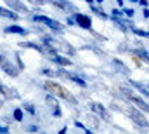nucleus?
Returning a JSON list of instances; mask_svg holds the SVG:
<instances>
[{
  "instance_id": "nucleus-16",
  "label": "nucleus",
  "mask_w": 149,
  "mask_h": 134,
  "mask_svg": "<svg viewBox=\"0 0 149 134\" xmlns=\"http://www.w3.org/2000/svg\"><path fill=\"white\" fill-rule=\"evenodd\" d=\"M19 47H23V49H35L40 54H45V49H43L42 45L35 44V42H23V44H19Z\"/></svg>"
},
{
  "instance_id": "nucleus-11",
  "label": "nucleus",
  "mask_w": 149,
  "mask_h": 134,
  "mask_svg": "<svg viewBox=\"0 0 149 134\" xmlns=\"http://www.w3.org/2000/svg\"><path fill=\"white\" fill-rule=\"evenodd\" d=\"M0 66H2L3 71H5V75H9V77H17V75H19V68H16L10 61H7V59H5Z\"/></svg>"
},
{
  "instance_id": "nucleus-9",
  "label": "nucleus",
  "mask_w": 149,
  "mask_h": 134,
  "mask_svg": "<svg viewBox=\"0 0 149 134\" xmlns=\"http://www.w3.org/2000/svg\"><path fill=\"white\" fill-rule=\"evenodd\" d=\"M127 99L130 101V103H134L135 108H139V110L149 113V103H146L142 98H139V96H135V94H130V96H127Z\"/></svg>"
},
{
  "instance_id": "nucleus-29",
  "label": "nucleus",
  "mask_w": 149,
  "mask_h": 134,
  "mask_svg": "<svg viewBox=\"0 0 149 134\" xmlns=\"http://www.w3.org/2000/svg\"><path fill=\"white\" fill-rule=\"evenodd\" d=\"M139 4L142 5V9H148V5H149V0H139Z\"/></svg>"
},
{
  "instance_id": "nucleus-31",
  "label": "nucleus",
  "mask_w": 149,
  "mask_h": 134,
  "mask_svg": "<svg viewBox=\"0 0 149 134\" xmlns=\"http://www.w3.org/2000/svg\"><path fill=\"white\" fill-rule=\"evenodd\" d=\"M0 134H9V127H0Z\"/></svg>"
},
{
  "instance_id": "nucleus-19",
  "label": "nucleus",
  "mask_w": 149,
  "mask_h": 134,
  "mask_svg": "<svg viewBox=\"0 0 149 134\" xmlns=\"http://www.w3.org/2000/svg\"><path fill=\"white\" fill-rule=\"evenodd\" d=\"M134 54H137L141 59H144V61H148V63H149V52H148V51H144V49H135V51H134Z\"/></svg>"
},
{
  "instance_id": "nucleus-4",
  "label": "nucleus",
  "mask_w": 149,
  "mask_h": 134,
  "mask_svg": "<svg viewBox=\"0 0 149 134\" xmlns=\"http://www.w3.org/2000/svg\"><path fill=\"white\" fill-rule=\"evenodd\" d=\"M47 2H50L54 7H57V9H61V11H64V12H70V14H76L78 11H76V5H73L71 2H68V0H47Z\"/></svg>"
},
{
  "instance_id": "nucleus-36",
  "label": "nucleus",
  "mask_w": 149,
  "mask_h": 134,
  "mask_svg": "<svg viewBox=\"0 0 149 134\" xmlns=\"http://www.w3.org/2000/svg\"><path fill=\"white\" fill-rule=\"evenodd\" d=\"M116 2H118V5H120V7H123V2H125V0H116Z\"/></svg>"
},
{
  "instance_id": "nucleus-40",
  "label": "nucleus",
  "mask_w": 149,
  "mask_h": 134,
  "mask_svg": "<svg viewBox=\"0 0 149 134\" xmlns=\"http://www.w3.org/2000/svg\"><path fill=\"white\" fill-rule=\"evenodd\" d=\"M128 2H139V0H128Z\"/></svg>"
},
{
  "instance_id": "nucleus-21",
  "label": "nucleus",
  "mask_w": 149,
  "mask_h": 134,
  "mask_svg": "<svg viewBox=\"0 0 149 134\" xmlns=\"http://www.w3.org/2000/svg\"><path fill=\"white\" fill-rule=\"evenodd\" d=\"M40 73H42V75H45V77H57V75H56V71H54V70H50V68H42V70H40Z\"/></svg>"
},
{
  "instance_id": "nucleus-12",
  "label": "nucleus",
  "mask_w": 149,
  "mask_h": 134,
  "mask_svg": "<svg viewBox=\"0 0 149 134\" xmlns=\"http://www.w3.org/2000/svg\"><path fill=\"white\" fill-rule=\"evenodd\" d=\"M5 33H10V35H28V30H26V28H23V26L12 25V26H7V28H5Z\"/></svg>"
},
{
  "instance_id": "nucleus-17",
  "label": "nucleus",
  "mask_w": 149,
  "mask_h": 134,
  "mask_svg": "<svg viewBox=\"0 0 149 134\" xmlns=\"http://www.w3.org/2000/svg\"><path fill=\"white\" fill-rule=\"evenodd\" d=\"M130 85H132V87H135V89H137L141 94H144L146 98H149V89L144 85V84H141V82H137V80H130Z\"/></svg>"
},
{
  "instance_id": "nucleus-23",
  "label": "nucleus",
  "mask_w": 149,
  "mask_h": 134,
  "mask_svg": "<svg viewBox=\"0 0 149 134\" xmlns=\"http://www.w3.org/2000/svg\"><path fill=\"white\" fill-rule=\"evenodd\" d=\"M14 120H17V122L23 120V110H21V108H16V110H14Z\"/></svg>"
},
{
  "instance_id": "nucleus-30",
  "label": "nucleus",
  "mask_w": 149,
  "mask_h": 134,
  "mask_svg": "<svg viewBox=\"0 0 149 134\" xmlns=\"http://www.w3.org/2000/svg\"><path fill=\"white\" fill-rule=\"evenodd\" d=\"M66 23H68L70 26H73V25H76V23H74V19H73V16H70V18L66 19Z\"/></svg>"
},
{
  "instance_id": "nucleus-15",
  "label": "nucleus",
  "mask_w": 149,
  "mask_h": 134,
  "mask_svg": "<svg viewBox=\"0 0 149 134\" xmlns=\"http://www.w3.org/2000/svg\"><path fill=\"white\" fill-rule=\"evenodd\" d=\"M0 16H2V18H7V19H12V21L19 19V14L12 12L10 9H5V7H2V5H0Z\"/></svg>"
},
{
  "instance_id": "nucleus-34",
  "label": "nucleus",
  "mask_w": 149,
  "mask_h": 134,
  "mask_svg": "<svg viewBox=\"0 0 149 134\" xmlns=\"http://www.w3.org/2000/svg\"><path fill=\"white\" fill-rule=\"evenodd\" d=\"M85 2H87L88 5H94V4H95V0H85Z\"/></svg>"
},
{
  "instance_id": "nucleus-35",
  "label": "nucleus",
  "mask_w": 149,
  "mask_h": 134,
  "mask_svg": "<svg viewBox=\"0 0 149 134\" xmlns=\"http://www.w3.org/2000/svg\"><path fill=\"white\" fill-rule=\"evenodd\" d=\"M66 131H68V129H66V127H63V129L59 131V134H66Z\"/></svg>"
},
{
  "instance_id": "nucleus-27",
  "label": "nucleus",
  "mask_w": 149,
  "mask_h": 134,
  "mask_svg": "<svg viewBox=\"0 0 149 134\" xmlns=\"http://www.w3.org/2000/svg\"><path fill=\"white\" fill-rule=\"evenodd\" d=\"M111 18H123V12L118 11V9H113L111 11Z\"/></svg>"
},
{
  "instance_id": "nucleus-8",
  "label": "nucleus",
  "mask_w": 149,
  "mask_h": 134,
  "mask_svg": "<svg viewBox=\"0 0 149 134\" xmlns=\"http://www.w3.org/2000/svg\"><path fill=\"white\" fill-rule=\"evenodd\" d=\"M56 75H64L66 78H70V80L74 82L76 85H80V87H87V82H85L80 75H76V73H70V71H64V70H56Z\"/></svg>"
},
{
  "instance_id": "nucleus-3",
  "label": "nucleus",
  "mask_w": 149,
  "mask_h": 134,
  "mask_svg": "<svg viewBox=\"0 0 149 134\" xmlns=\"http://www.w3.org/2000/svg\"><path fill=\"white\" fill-rule=\"evenodd\" d=\"M128 117H130V118L139 126V127H144V129H148V127H149L148 118H146V117H144V113H141L135 106H130V108H128Z\"/></svg>"
},
{
  "instance_id": "nucleus-20",
  "label": "nucleus",
  "mask_w": 149,
  "mask_h": 134,
  "mask_svg": "<svg viewBox=\"0 0 149 134\" xmlns=\"http://www.w3.org/2000/svg\"><path fill=\"white\" fill-rule=\"evenodd\" d=\"M132 33L137 35V37H141V38H149V32H144V30H141V28H132Z\"/></svg>"
},
{
  "instance_id": "nucleus-37",
  "label": "nucleus",
  "mask_w": 149,
  "mask_h": 134,
  "mask_svg": "<svg viewBox=\"0 0 149 134\" xmlns=\"http://www.w3.org/2000/svg\"><path fill=\"white\" fill-rule=\"evenodd\" d=\"M3 61H5V58H3V56H2V54H0V65H2V63H3Z\"/></svg>"
},
{
  "instance_id": "nucleus-25",
  "label": "nucleus",
  "mask_w": 149,
  "mask_h": 134,
  "mask_svg": "<svg viewBox=\"0 0 149 134\" xmlns=\"http://www.w3.org/2000/svg\"><path fill=\"white\" fill-rule=\"evenodd\" d=\"M52 113H54V117H61V115H63L61 106H59V104H56V106H54V110H52Z\"/></svg>"
},
{
  "instance_id": "nucleus-2",
  "label": "nucleus",
  "mask_w": 149,
  "mask_h": 134,
  "mask_svg": "<svg viewBox=\"0 0 149 134\" xmlns=\"http://www.w3.org/2000/svg\"><path fill=\"white\" fill-rule=\"evenodd\" d=\"M31 21H35V23H42V25H45L47 28H50V30H54V32H63V30H64V26H63L59 21H56V19H52V18H49V16L33 14Z\"/></svg>"
},
{
  "instance_id": "nucleus-33",
  "label": "nucleus",
  "mask_w": 149,
  "mask_h": 134,
  "mask_svg": "<svg viewBox=\"0 0 149 134\" xmlns=\"http://www.w3.org/2000/svg\"><path fill=\"white\" fill-rule=\"evenodd\" d=\"M30 2H31V4H37V5H42V2H40V0H30Z\"/></svg>"
},
{
  "instance_id": "nucleus-10",
  "label": "nucleus",
  "mask_w": 149,
  "mask_h": 134,
  "mask_svg": "<svg viewBox=\"0 0 149 134\" xmlns=\"http://www.w3.org/2000/svg\"><path fill=\"white\" fill-rule=\"evenodd\" d=\"M0 94L5 96L7 99H16V98H19V92H17V91H14L12 87L5 85V84H2V82H0Z\"/></svg>"
},
{
  "instance_id": "nucleus-1",
  "label": "nucleus",
  "mask_w": 149,
  "mask_h": 134,
  "mask_svg": "<svg viewBox=\"0 0 149 134\" xmlns=\"http://www.w3.org/2000/svg\"><path fill=\"white\" fill-rule=\"evenodd\" d=\"M43 89H45L49 94L56 96V98H63V99L70 101V103H76V98H74L70 91H66L63 85H59V84H56V82H52V80H47V82L43 84Z\"/></svg>"
},
{
  "instance_id": "nucleus-7",
  "label": "nucleus",
  "mask_w": 149,
  "mask_h": 134,
  "mask_svg": "<svg viewBox=\"0 0 149 134\" xmlns=\"http://www.w3.org/2000/svg\"><path fill=\"white\" fill-rule=\"evenodd\" d=\"M5 2V5H9L10 7V11L12 12H21V14H26V12H30V9L21 2V0H3Z\"/></svg>"
},
{
  "instance_id": "nucleus-26",
  "label": "nucleus",
  "mask_w": 149,
  "mask_h": 134,
  "mask_svg": "<svg viewBox=\"0 0 149 134\" xmlns=\"http://www.w3.org/2000/svg\"><path fill=\"white\" fill-rule=\"evenodd\" d=\"M45 101L49 103V104H52V106H56L57 103H56V98L52 96V94H47V98H45Z\"/></svg>"
},
{
  "instance_id": "nucleus-32",
  "label": "nucleus",
  "mask_w": 149,
  "mask_h": 134,
  "mask_svg": "<svg viewBox=\"0 0 149 134\" xmlns=\"http://www.w3.org/2000/svg\"><path fill=\"white\" fill-rule=\"evenodd\" d=\"M142 16L144 18H149V9H142Z\"/></svg>"
},
{
  "instance_id": "nucleus-24",
  "label": "nucleus",
  "mask_w": 149,
  "mask_h": 134,
  "mask_svg": "<svg viewBox=\"0 0 149 134\" xmlns=\"http://www.w3.org/2000/svg\"><path fill=\"white\" fill-rule=\"evenodd\" d=\"M121 12H123V16H127L128 19H132V18H134V9H123Z\"/></svg>"
},
{
  "instance_id": "nucleus-14",
  "label": "nucleus",
  "mask_w": 149,
  "mask_h": 134,
  "mask_svg": "<svg viewBox=\"0 0 149 134\" xmlns=\"http://www.w3.org/2000/svg\"><path fill=\"white\" fill-rule=\"evenodd\" d=\"M111 65L114 66V70H118V71H121L123 75H130V70H128V66L123 63V61H120V59H113Z\"/></svg>"
},
{
  "instance_id": "nucleus-41",
  "label": "nucleus",
  "mask_w": 149,
  "mask_h": 134,
  "mask_svg": "<svg viewBox=\"0 0 149 134\" xmlns=\"http://www.w3.org/2000/svg\"><path fill=\"white\" fill-rule=\"evenodd\" d=\"M148 89H149V84H148Z\"/></svg>"
},
{
  "instance_id": "nucleus-28",
  "label": "nucleus",
  "mask_w": 149,
  "mask_h": 134,
  "mask_svg": "<svg viewBox=\"0 0 149 134\" xmlns=\"http://www.w3.org/2000/svg\"><path fill=\"white\" fill-rule=\"evenodd\" d=\"M26 131H28V133H37L38 127H37V126H28V127H26Z\"/></svg>"
},
{
  "instance_id": "nucleus-5",
  "label": "nucleus",
  "mask_w": 149,
  "mask_h": 134,
  "mask_svg": "<svg viewBox=\"0 0 149 134\" xmlns=\"http://www.w3.org/2000/svg\"><path fill=\"white\" fill-rule=\"evenodd\" d=\"M90 110H92V113H95V115H99L101 118H104L106 122H109L111 120V115H109V111L101 104V103H97V101H92L90 103Z\"/></svg>"
},
{
  "instance_id": "nucleus-38",
  "label": "nucleus",
  "mask_w": 149,
  "mask_h": 134,
  "mask_svg": "<svg viewBox=\"0 0 149 134\" xmlns=\"http://www.w3.org/2000/svg\"><path fill=\"white\" fill-rule=\"evenodd\" d=\"M85 134H92V131H90V129L87 127V129H85Z\"/></svg>"
},
{
  "instance_id": "nucleus-22",
  "label": "nucleus",
  "mask_w": 149,
  "mask_h": 134,
  "mask_svg": "<svg viewBox=\"0 0 149 134\" xmlns=\"http://www.w3.org/2000/svg\"><path fill=\"white\" fill-rule=\"evenodd\" d=\"M23 108H24L30 115H35V113H37V108H35L33 104H30V103H24V104H23Z\"/></svg>"
},
{
  "instance_id": "nucleus-39",
  "label": "nucleus",
  "mask_w": 149,
  "mask_h": 134,
  "mask_svg": "<svg viewBox=\"0 0 149 134\" xmlns=\"http://www.w3.org/2000/svg\"><path fill=\"white\" fill-rule=\"evenodd\" d=\"M102 2H104V0H95V5H97V4H102Z\"/></svg>"
},
{
  "instance_id": "nucleus-18",
  "label": "nucleus",
  "mask_w": 149,
  "mask_h": 134,
  "mask_svg": "<svg viewBox=\"0 0 149 134\" xmlns=\"http://www.w3.org/2000/svg\"><path fill=\"white\" fill-rule=\"evenodd\" d=\"M90 11H92L95 16H99L101 19H109V16H108V14H106V12H104L99 5H95V4H94V5H90Z\"/></svg>"
},
{
  "instance_id": "nucleus-13",
  "label": "nucleus",
  "mask_w": 149,
  "mask_h": 134,
  "mask_svg": "<svg viewBox=\"0 0 149 134\" xmlns=\"http://www.w3.org/2000/svg\"><path fill=\"white\" fill-rule=\"evenodd\" d=\"M50 59H52L56 65H59V66H71V63H73V61H70L68 58H64V56H59V54H54V56H50Z\"/></svg>"
},
{
  "instance_id": "nucleus-6",
  "label": "nucleus",
  "mask_w": 149,
  "mask_h": 134,
  "mask_svg": "<svg viewBox=\"0 0 149 134\" xmlns=\"http://www.w3.org/2000/svg\"><path fill=\"white\" fill-rule=\"evenodd\" d=\"M73 19L80 28H83V30H92V19H90V16L81 14V12H76L73 16Z\"/></svg>"
}]
</instances>
